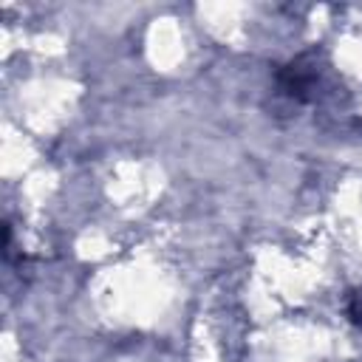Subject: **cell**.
I'll return each instance as SVG.
<instances>
[{
    "label": "cell",
    "mask_w": 362,
    "mask_h": 362,
    "mask_svg": "<svg viewBox=\"0 0 362 362\" xmlns=\"http://www.w3.org/2000/svg\"><path fill=\"white\" fill-rule=\"evenodd\" d=\"M351 314H354V320H359V317H362V311H351Z\"/></svg>",
    "instance_id": "2"
},
{
    "label": "cell",
    "mask_w": 362,
    "mask_h": 362,
    "mask_svg": "<svg viewBox=\"0 0 362 362\" xmlns=\"http://www.w3.org/2000/svg\"><path fill=\"white\" fill-rule=\"evenodd\" d=\"M320 85V68L311 54L291 59L277 71V90L288 102H311Z\"/></svg>",
    "instance_id": "1"
}]
</instances>
